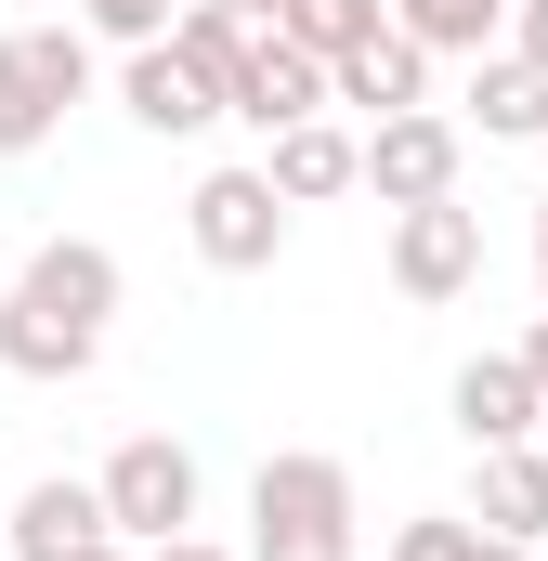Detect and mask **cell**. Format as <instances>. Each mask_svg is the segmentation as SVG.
<instances>
[{
  "instance_id": "277c9868",
  "label": "cell",
  "mask_w": 548,
  "mask_h": 561,
  "mask_svg": "<svg viewBox=\"0 0 548 561\" xmlns=\"http://www.w3.org/2000/svg\"><path fill=\"white\" fill-rule=\"evenodd\" d=\"M183 236H196L209 275H274V249H287V196L262 183V157H249V170H209V183L183 196Z\"/></svg>"
},
{
  "instance_id": "4fadbf2b",
  "label": "cell",
  "mask_w": 548,
  "mask_h": 561,
  "mask_svg": "<svg viewBox=\"0 0 548 561\" xmlns=\"http://www.w3.org/2000/svg\"><path fill=\"white\" fill-rule=\"evenodd\" d=\"M262 183L287 196V209H313V196H353V131L340 118H300V131L262 144Z\"/></svg>"
},
{
  "instance_id": "44dd1931",
  "label": "cell",
  "mask_w": 548,
  "mask_h": 561,
  "mask_svg": "<svg viewBox=\"0 0 548 561\" xmlns=\"http://www.w3.org/2000/svg\"><path fill=\"white\" fill-rule=\"evenodd\" d=\"M79 26H92V39H170V0H79Z\"/></svg>"
},
{
  "instance_id": "9a60e30c",
  "label": "cell",
  "mask_w": 548,
  "mask_h": 561,
  "mask_svg": "<svg viewBox=\"0 0 548 561\" xmlns=\"http://www.w3.org/2000/svg\"><path fill=\"white\" fill-rule=\"evenodd\" d=\"M66 131V92L39 79V53H26V26L0 39V157H39V144Z\"/></svg>"
},
{
  "instance_id": "cb8c5ba5",
  "label": "cell",
  "mask_w": 548,
  "mask_h": 561,
  "mask_svg": "<svg viewBox=\"0 0 548 561\" xmlns=\"http://www.w3.org/2000/svg\"><path fill=\"white\" fill-rule=\"evenodd\" d=\"M523 379H536V392H548V313H536V327H523Z\"/></svg>"
},
{
  "instance_id": "d6986e66",
  "label": "cell",
  "mask_w": 548,
  "mask_h": 561,
  "mask_svg": "<svg viewBox=\"0 0 548 561\" xmlns=\"http://www.w3.org/2000/svg\"><path fill=\"white\" fill-rule=\"evenodd\" d=\"M392 561H483V523L470 510H418V523H392Z\"/></svg>"
},
{
  "instance_id": "83f0119b",
  "label": "cell",
  "mask_w": 548,
  "mask_h": 561,
  "mask_svg": "<svg viewBox=\"0 0 548 561\" xmlns=\"http://www.w3.org/2000/svg\"><path fill=\"white\" fill-rule=\"evenodd\" d=\"M536 457H548V419H536Z\"/></svg>"
},
{
  "instance_id": "ffe728a7",
  "label": "cell",
  "mask_w": 548,
  "mask_h": 561,
  "mask_svg": "<svg viewBox=\"0 0 548 561\" xmlns=\"http://www.w3.org/2000/svg\"><path fill=\"white\" fill-rule=\"evenodd\" d=\"M26 53H39V79H53L66 105L92 92V26H26Z\"/></svg>"
},
{
  "instance_id": "7c38bea8",
  "label": "cell",
  "mask_w": 548,
  "mask_h": 561,
  "mask_svg": "<svg viewBox=\"0 0 548 561\" xmlns=\"http://www.w3.org/2000/svg\"><path fill=\"white\" fill-rule=\"evenodd\" d=\"M118 105H132L144 131H209V118H222V92H209V79H196V66H183V53H170V39H144L132 66H118Z\"/></svg>"
},
{
  "instance_id": "3957f363",
  "label": "cell",
  "mask_w": 548,
  "mask_h": 561,
  "mask_svg": "<svg viewBox=\"0 0 548 561\" xmlns=\"http://www.w3.org/2000/svg\"><path fill=\"white\" fill-rule=\"evenodd\" d=\"M92 496H105V536L118 549H157V536H196V444H170V431H132L105 470H92Z\"/></svg>"
},
{
  "instance_id": "d4e9b609",
  "label": "cell",
  "mask_w": 548,
  "mask_h": 561,
  "mask_svg": "<svg viewBox=\"0 0 548 561\" xmlns=\"http://www.w3.org/2000/svg\"><path fill=\"white\" fill-rule=\"evenodd\" d=\"M79 561H144V549H118V536H92V549H79Z\"/></svg>"
},
{
  "instance_id": "7402d4cb",
  "label": "cell",
  "mask_w": 548,
  "mask_h": 561,
  "mask_svg": "<svg viewBox=\"0 0 548 561\" xmlns=\"http://www.w3.org/2000/svg\"><path fill=\"white\" fill-rule=\"evenodd\" d=\"M510 53H523V66L548 79V0H510Z\"/></svg>"
},
{
  "instance_id": "5bb4252c",
  "label": "cell",
  "mask_w": 548,
  "mask_h": 561,
  "mask_svg": "<svg viewBox=\"0 0 548 561\" xmlns=\"http://www.w3.org/2000/svg\"><path fill=\"white\" fill-rule=\"evenodd\" d=\"M470 118L483 144H548V79L523 53H470Z\"/></svg>"
},
{
  "instance_id": "52a82bcc",
  "label": "cell",
  "mask_w": 548,
  "mask_h": 561,
  "mask_svg": "<svg viewBox=\"0 0 548 561\" xmlns=\"http://www.w3.org/2000/svg\"><path fill=\"white\" fill-rule=\"evenodd\" d=\"M222 118H249V131H300V118H327V66L300 53V39H274L249 26V53H236V79H222Z\"/></svg>"
},
{
  "instance_id": "e0dca14e",
  "label": "cell",
  "mask_w": 548,
  "mask_h": 561,
  "mask_svg": "<svg viewBox=\"0 0 548 561\" xmlns=\"http://www.w3.org/2000/svg\"><path fill=\"white\" fill-rule=\"evenodd\" d=\"M170 53L222 92V79H236V53H249V13H236V0H183V13H170Z\"/></svg>"
},
{
  "instance_id": "8992f818",
  "label": "cell",
  "mask_w": 548,
  "mask_h": 561,
  "mask_svg": "<svg viewBox=\"0 0 548 561\" xmlns=\"http://www.w3.org/2000/svg\"><path fill=\"white\" fill-rule=\"evenodd\" d=\"M392 287L406 300H470L483 287V209H457V196L392 209Z\"/></svg>"
},
{
  "instance_id": "4316f807",
  "label": "cell",
  "mask_w": 548,
  "mask_h": 561,
  "mask_svg": "<svg viewBox=\"0 0 548 561\" xmlns=\"http://www.w3.org/2000/svg\"><path fill=\"white\" fill-rule=\"evenodd\" d=\"M236 13H249V26H262V13H274V0H236Z\"/></svg>"
},
{
  "instance_id": "484cf974",
  "label": "cell",
  "mask_w": 548,
  "mask_h": 561,
  "mask_svg": "<svg viewBox=\"0 0 548 561\" xmlns=\"http://www.w3.org/2000/svg\"><path fill=\"white\" fill-rule=\"evenodd\" d=\"M536 287H548V196H536Z\"/></svg>"
},
{
  "instance_id": "2e32d148",
  "label": "cell",
  "mask_w": 548,
  "mask_h": 561,
  "mask_svg": "<svg viewBox=\"0 0 548 561\" xmlns=\"http://www.w3.org/2000/svg\"><path fill=\"white\" fill-rule=\"evenodd\" d=\"M262 26H274V39H300L313 66H340L353 39H379V26H392V0H274Z\"/></svg>"
},
{
  "instance_id": "30bf717a",
  "label": "cell",
  "mask_w": 548,
  "mask_h": 561,
  "mask_svg": "<svg viewBox=\"0 0 548 561\" xmlns=\"http://www.w3.org/2000/svg\"><path fill=\"white\" fill-rule=\"evenodd\" d=\"M92 536H105V496L66 483V470H39V483L13 496V523H0V561H79Z\"/></svg>"
},
{
  "instance_id": "603a6c76",
  "label": "cell",
  "mask_w": 548,
  "mask_h": 561,
  "mask_svg": "<svg viewBox=\"0 0 548 561\" xmlns=\"http://www.w3.org/2000/svg\"><path fill=\"white\" fill-rule=\"evenodd\" d=\"M144 561H236V549H209V536H157Z\"/></svg>"
},
{
  "instance_id": "9c48e42d",
  "label": "cell",
  "mask_w": 548,
  "mask_h": 561,
  "mask_svg": "<svg viewBox=\"0 0 548 561\" xmlns=\"http://www.w3.org/2000/svg\"><path fill=\"white\" fill-rule=\"evenodd\" d=\"M327 105H353V118H406V105H431V53H418L406 26L353 39V53L327 66Z\"/></svg>"
},
{
  "instance_id": "5b68a950",
  "label": "cell",
  "mask_w": 548,
  "mask_h": 561,
  "mask_svg": "<svg viewBox=\"0 0 548 561\" xmlns=\"http://www.w3.org/2000/svg\"><path fill=\"white\" fill-rule=\"evenodd\" d=\"M353 183H366L379 209H431V196H457V118H444V105L366 118V131H353Z\"/></svg>"
},
{
  "instance_id": "ac0fdd59",
  "label": "cell",
  "mask_w": 548,
  "mask_h": 561,
  "mask_svg": "<svg viewBox=\"0 0 548 561\" xmlns=\"http://www.w3.org/2000/svg\"><path fill=\"white\" fill-rule=\"evenodd\" d=\"M392 26H406L418 53H483L510 26V0H392Z\"/></svg>"
},
{
  "instance_id": "6da1fadb",
  "label": "cell",
  "mask_w": 548,
  "mask_h": 561,
  "mask_svg": "<svg viewBox=\"0 0 548 561\" xmlns=\"http://www.w3.org/2000/svg\"><path fill=\"white\" fill-rule=\"evenodd\" d=\"M118 287H132V275H118L105 236H39L26 275L0 287V366L39 379V392L92 379V366H105V327H118Z\"/></svg>"
},
{
  "instance_id": "ba28073f",
  "label": "cell",
  "mask_w": 548,
  "mask_h": 561,
  "mask_svg": "<svg viewBox=\"0 0 548 561\" xmlns=\"http://www.w3.org/2000/svg\"><path fill=\"white\" fill-rule=\"evenodd\" d=\"M470 523L510 536V549H548V457L536 444H470Z\"/></svg>"
},
{
  "instance_id": "7a4b0ae2",
  "label": "cell",
  "mask_w": 548,
  "mask_h": 561,
  "mask_svg": "<svg viewBox=\"0 0 548 561\" xmlns=\"http://www.w3.org/2000/svg\"><path fill=\"white\" fill-rule=\"evenodd\" d=\"M366 549V510H353V470L313 457V444H274L249 470V549L236 561H353Z\"/></svg>"
},
{
  "instance_id": "8fae6325",
  "label": "cell",
  "mask_w": 548,
  "mask_h": 561,
  "mask_svg": "<svg viewBox=\"0 0 548 561\" xmlns=\"http://www.w3.org/2000/svg\"><path fill=\"white\" fill-rule=\"evenodd\" d=\"M444 405H457V431H470V444H536V419H548V392L523 379V353H470Z\"/></svg>"
}]
</instances>
